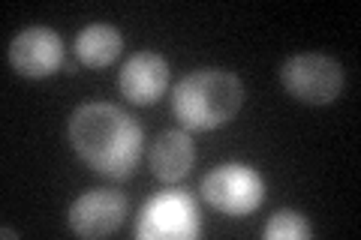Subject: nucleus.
<instances>
[{
	"label": "nucleus",
	"mask_w": 361,
	"mask_h": 240,
	"mask_svg": "<svg viewBox=\"0 0 361 240\" xmlns=\"http://www.w3.org/2000/svg\"><path fill=\"white\" fill-rule=\"evenodd\" d=\"M118 87L133 106H154L169 87V63L157 51H139L121 66Z\"/></svg>",
	"instance_id": "obj_8"
},
{
	"label": "nucleus",
	"mask_w": 361,
	"mask_h": 240,
	"mask_svg": "<svg viewBox=\"0 0 361 240\" xmlns=\"http://www.w3.org/2000/svg\"><path fill=\"white\" fill-rule=\"evenodd\" d=\"M262 237L265 240H310L313 228H310V222H307V216L304 213L283 208L265 222Z\"/></svg>",
	"instance_id": "obj_11"
},
{
	"label": "nucleus",
	"mask_w": 361,
	"mask_h": 240,
	"mask_svg": "<svg viewBox=\"0 0 361 240\" xmlns=\"http://www.w3.org/2000/svg\"><path fill=\"white\" fill-rule=\"evenodd\" d=\"M280 84L286 94L307 106H329L343 90V70L329 54L304 51L280 66Z\"/></svg>",
	"instance_id": "obj_5"
},
{
	"label": "nucleus",
	"mask_w": 361,
	"mask_h": 240,
	"mask_svg": "<svg viewBox=\"0 0 361 240\" xmlns=\"http://www.w3.org/2000/svg\"><path fill=\"white\" fill-rule=\"evenodd\" d=\"M241 102V78L229 70H220V66L187 72L172 90V111L180 120V127L190 132H211L226 127L238 114Z\"/></svg>",
	"instance_id": "obj_2"
},
{
	"label": "nucleus",
	"mask_w": 361,
	"mask_h": 240,
	"mask_svg": "<svg viewBox=\"0 0 361 240\" xmlns=\"http://www.w3.org/2000/svg\"><path fill=\"white\" fill-rule=\"evenodd\" d=\"M202 196L214 210L226 216H247L265 201V180L253 165L223 163L205 175Z\"/></svg>",
	"instance_id": "obj_4"
},
{
	"label": "nucleus",
	"mask_w": 361,
	"mask_h": 240,
	"mask_svg": "<svg viewBox=\"0 0 361 240\" xmlns=\"http://www.w3.org/2000/svg\"><path fill=\"white\" fill-rule=\"evenodd\" d=\"M123 51V37L115 25H106V21H94L85 30H78L75 37V57L78 63L85 66H109L111 61H118V54Z\"/></svg>",
	"instance_id": "obj_10"
},
{
	"label": "nucleus",
	"mask_w": 361,
	"mask_h": 240,
	"mask_svg": "<svg viewBox=\"0 0 361 240\" xmlns=\"http://www.w3.org/2000/svg\"><path fill=\"white\" fill-rule=\"evenodd\" d=\"M70 144L75 156L97 175L127 180L135 175L145 151L139 120L111 102H85L70 114Z\"/></svg>",
	"instance_id": "obj_1"
},
{
	"label": "nucleus",
	"mask_w": 361,
	"mask_h": 240,
	"mask_svg": "<svg viewBox=\"0 0 361 240\" xmlns=\"http://www.w3.org/2000/svg\"><path fill=\"white\" fill-rule=\"evenodd\" d=\"M148 163L157 180L163 184H178L180 177L190 175V168L196 163V147L193 139L180 130H166L154 139L148 147Z\"/></svg>",
	"instance_id": "obj_9"
},
{
	"label": "nucleus",
	"mask_w": 361,
	"mask_h": 240,
	"mask_svg": "<svg viewBox=\"0 0 361 240\" xmlns=\"http://www.w3.org/2000/svg\"><path fill=\"white\" fill-rule=\"evenodd\" d=\"M66 220L78 237H109L127 220V198L118 189H87L70 204Z\"/></svg>",
	"instance_id": "obj_6"
},
{
	"label": "nucleus",
	"mask_w": 361,
	"mask_h": 240,
	"mask_svg": "<svg viewBox=\"0 0 361 240\" xmlns=\"http://www.w3.org/2000/svg\"><path fill=\"white\" fill-rule=\"evenodd\" d=\"M202 232L199 204L187 189H163L142 204L135 237L139 240H196Z\"/></svg>",
	"instance_id": "obj_3"
},
{
	"label": "nucleus",
	"mask_w": 361,
	"mask_h": 240,
	"mask_svg": "<svg viewBox=\"0 0 361 240\" xmlns=\"http://www.w3.org/2000/svg\"><path fill=\"white\" fill-rule=\"evenodd\" d=\"M4 237H18V232H13L9 225H4Z\"/></svg>",
	"instance_id": "obj_12"
},
{
	"label": "nucleus",
	"mask_w": 361,
	"mask_h": 240,
	"mask_svg": "<svg viewBox=\"0 0 361 240\" xmlns=\"http://www.w3.org/2000/svg\"><path fill=\"white\" fill-rule=\"evenodd\" d=\"M9 63L25 78H49L63 63V39L58 30L33 25L9 42Z\"/></svg>",
	"instance_id": "obj_7"
}]
</instances>
